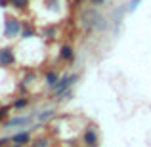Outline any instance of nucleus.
<instances>
[{
	"mask_svg": "<svg viewBox=\"0 0 151 147\" xmlns=\"http://www.w3.org/2000/svg\"><path fill=\"white\" fill-rule=\"evenodd\" d=\"M21 29H23V23L19 21L17 17L8 15L6 21H4V37L6 38H15L17 34H21Z\"/></svg>",
	"mask_w": 151,
	"mask_h": 147,
	"instance_id": "nucleus-2",
	"label": "nucleus"
},
{
	"mask_svg": "<svg viewBox=\"0 0 151 147\" xmlns=\"http://www.w3.org/2000/svg\"><path fill=\"white\" fill-rule=\"evenodd\" d=\"M31 4V0H10V6L15 10H27Z\"/></svg>",
	"mask_w": 151,
	"mask_h": 147,
	"instance_id": "nucleus-11",
	"label": "nucleus"
},
{
	"mask_svg": "<svg viewBox=\"0 0 151 147\" xmlns=\"http://www.w3.org/2000/svg\"><path fill=\"white\" fill-rule=\"evenodd\" d=\"M31 145H33V147H48L50 140H48V138H38V140H35Z\"/></svg>",
	"mask_w": 151,
	"mask_h": 147,
	"instance_id": "nucleus-14",
	"label": "nucleus"
},
{
	"mask_svg": "<svg viewBox=\"0 0 151 147\" xmlns=\"http://www.w3.org/2000/svg\"><path fill=\"white\" fill-rule=\"evenodd\" d=\"M103 2H107V0H92L94 6H100V4H103Z\"/></svg>",
	"mask_w": 151,
	"mask_h": 147,
	"instance_id": "nucleus-18",
	"label": "nucleus"
},
{
	"mask_svg": "<svg viewBox=\"0 0 151 147\" xmlns=\"http://www.w3.org/2000/svg\"><path fill=\"white\" fill-rule=\"evenodd\" d=\"M82 143L86 147H98L100 145V134H98L96 126H86L82 132Z\"/></svg>",
	"mask_w": 151,
	"mask_h": 147,
	"instance_id": "nucleus-3",
	"label": "nucleus"
},
{
	"mask_svg": "<svg viewBox=\"0 0 151 147\" xmlns=\"http://www.w3.org/2000/svg\"><path fill=\"white\" fill-rule=\"evenodd\" d=\"M10 141H14V143H19V145H25L31 141V134L29 132H17L14 134V136L10 138Z\"/></svg>",
	"mask_w": 151,
	"mask_h": 147,
	"instance_id": "nucleus-8",
	"label": "nucleus"
},
{
	"mask_svg": "<svg viewBox=\"0 0 151 147\" xmlns=\"http://www.w3.org/2000/svg\"><path fill=\"white\" fill-rule=\"evenodd\" d=\"M55 31H58V27H55V25L44 27V29H42V37H44V38H55Z\"/></svg>",
	"mask_w": 151,
	"mask_h": 147,
	"instance_id": "nucleus-13",
	"label": "nucleus"
},
{
	"mask_svg": "<svg viewBox=\"0 0 151 147\" xmlns=\"http://www.w3.org/2000/svg\"><path fill=\"white\" fill-rule=\"evenodd\" d=\"M55 117V109H46V111H42V113H37V118L40 122H46V120H50V118H54Z\"/></svg>",
	"mask_w": 151,
	"mask_h": 147,
	"instance_id": "nucleus-10",
	"label": "nucleus"
},
{
	"mask_svg": "<svg viewBox=\"0 0 151 147\" xmlns=\"http://www.w3.org/2000/svg\"><path fill=\"white\" fill-rule=\"evenodd\" d=\"M35 118V115L33 117H15V118H10L8 122H4V126L6 128H15V126H25V124H29L31 120Z\"/></svg>",
	"mask_w": 151,
	"mask_h": 147,
	"instance_id": "nucleus-6",
	"label": "nucleus"
},
{
	"mask_svg": "<svg viewBox=\"0 0 151 147\" xmlns=\"http://www.w3.org/2000/svg\"><path fill=\"white\" fill-rule=\"evenodd\" d=\"M77 78H78V75H61L59 80L50 88L52 96L55 99H67L71 96V88H73V84L77 82Z\"/></svg>",
	"mask_w": 151,
	"mask_h": 147,
	"instance_id": "nucleus-1",
	"label": "nucleus"
},
{
	"mask_svg": "<svg viewBox=\"0 0 151 147\" xmlns=\"http://www.w3.org/2000/svg\"><path fill=\"white\" fill-rule=\"evenodd\" d=\"M10 109H12V105H4V107H0V122H2L4 118L8 117V113H10Z\"/></svg>",
	"mask_w": 151,
	"mask_h": 147,
	"instance_id": "nucleus-15",
	"label": "nucleus"
},
{
	"mask_svg": "<svg viewBox=\"0 0 151 147\" xmlns=\"http://www.w3.org/2000/svg\"><path fill=\"white\" fill-rule=\"evenodd\" d=\"M59 77H61V75H59L55 69L46 71V73H44V82H46V86H48V88H52V86H54L55 82L59 80Z\"/></svg>",
	"mask_w": 151,
	"mask_h": 147,
	"instance_id": "nucleus-7",
	"label": "nucleus"
},
{
	"mask_svg": "<svg viewBox=\"0 0 151 147\" xmlns=\"http://www.w3.org/2000/svg\"><path fill=\"white\" fill-rule=\"evenodd\" d=\"M58 57L61 59L63 63H73V61H75V48H73L71 44H61Z\"/></svg>",
	"mask_w": 151,
	"mask_h": 147,
	"instance_id": "nucleus-5",
	"label": "nucleus"
},
{
	"mask_svg": "<svg viewBox=\"0 0 151 147\" xmlns=\"http://www.w3.org/2000/svg\"><path fill=\"white\" fill-rule=\"evenodd\" d=\"M140 2H142V0H130V2H128V8H126V11H134L138 6H140Z\"/></svg>",
	"mask_w": 151,
	"mask_h": 147,
	"instance_id": "nucleus-16",
	"label": "nucleus"
},
{
	"mask_svg": "<svg viewBox=\"0 0 151 147\" xmlns=\"http://www.w3.org/2000/svg\"><path fill=\"white\" fill-rule=\"evenodd\" d=\"M6 147H23V145H19V143H12V145H6Z\"/></svg>",
	"mask_w": 151,
	"mask_h": 147,
	"instance_id": "nucleus-19",
	"label": "nucleus"
},
{
	"mask_svg": "<svg viewBox=\"0 0 151 147\" xmlns=\"http://www.w3.org/2000/svg\"><path fill=\"white\" fill-rule=\"evenodd\" d=\"M29 103H31V99H29V98H17L14 103H12V107L19 111V109H25V107L29 105Z\"/></svg>",
	"mask_w": 151,
	"mask_h": 147,
	"instance_id": "nucleus-12",
	"label": "nucleus"
},
{
	"mask_svg": "<svg viewBox=\"0 0 151 147\" xmlns=\"http://www.w3.org/2000/svg\"><path fill=\"white\" fill-rule=\"evenodd\" d=\"M15 65V54L12 48H0V67Z\"/></svg>",
	"mask_w": 151,
	"mask_h": 147,
	"instance_id": "nucleus-4",
	"label": "nucleus"
},
{
	"mask_svg": "<svg viewBox=\"0 0 151 147\" xmlns=\"http://www.w3.org/2000/svg\"><path fill=\"white\" fill-rule=\"evenodd\" d=\"M21 38H33L37 37V31H35L33 25H29V23H23V29H21V34H19Z\"/></svg>",
	"mask_w": 151,
	"mask_h": 147,
	"instance_id": "nucleus-9",
	"label": "nucleus"
},
{
	"mask_svg": "<svg viewBox=\"0 0 151 147\" xmlns=\"http://www.w3.org/2000/svg\"><path fill=\"white\" fill-rule=\"evenodd\" d=\"M10 6V0H0V8H8Z\"/></svg>",
	"mask_w": 151,
	"mask_h": 147,
	"instance_id": "nucleus-17",
	"label": "nucleus"
}]
</instances>
